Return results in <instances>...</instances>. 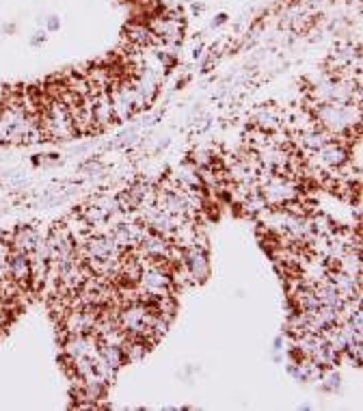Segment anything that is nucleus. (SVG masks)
<instances>
[{"mask_svg":"<svg viewBox=\"0 0 363 411\" xmlns=\"http://www.w3.org/2000/svg\"><path fill=\"white\" fill-rule=\"evenodd\" d=\"M39 117H41V130H43L45 139L67 141V139L78 134L76 128H74V122L70 117L67 107L57 97H50V102L41 109Z\"/></svg>","mask_w":363,"mask_h":411,"instance_id":"nucleus-1","label":"nucleus"},{"mask_svg":"<svg viewBox=\"0 0 363 411\" xmlns=\"http://www.w3.org/2000/svg\"><path fill=\"white\" fill-rule=\"evenodd\" d=\"M184 265L193 277L195 284L205 282V277L210 275V265H207V249L193 245L188 249H184Z\"/></svg>","mask_w":363,"mask_h":411,"instance_id":"nucleus-2","label":"nucleus"},{"mask_svg":"<svg viewBox=\"0 0 363 411\" xmlns=\"http://www.w3.org/2000/svg\"><path fill=\"white\" fill-rule=\"evenodd\" d=\"M7 269H9V277L20 284L24 290H31V262H28V253L18 251V249H9V258H7Z\"/></svg>","mask_w":363,"mask_h":411,"instance_id":"nucleus-3","label":"nucleus"},{"mask_svg":"<svg viewBox=\"0 0 363 411\" xmlns=\"http://www.w3.org/2000/svg\"><path fill=\"white\" fill-rule=\"evenodd\" d=\"M169 247H171V240L163 234H156L151 230H147L143 234V238L139 240L136 249L143 258H167L169 253Z\"/></svg>","mask_w":363,"mask_h":411,"instance_id":"nucleus-4","label":"nucleus"},{"mask_svg":"<svg viewBox=\"0 0 363 411\" xmlns=\"http://www.w3.org/2000/svg\"><path fill=\"white\" fill-rule=\"evenodd\" d=\"M41 232L33 225H20L11 232V238H9V245L11 249H18V251H24V253H31L39 240Z\"/></svg>","mask_w":363,"mask_h":411,"instance_id":"nucleus-5","label":"nucleus"},{"mask_svg":"<svg viewBox=\"0 0 363 411\" xmlns=\"http://www.w3.org/2000/svg\"><path fill=\"white\" fill-rule=\"evenodd\" d=\"M97 353L99 357L107 362L111 368L119 370L124 364H126V357H124V351L121 346H115V344H107V342H97Z\"/></svg>","mask_w":363,"mask_h":411,"instance_id":"nucleus-6","label":"nucleus"},{"mask_svg":"<svg viewBox=\"0 0 363 411\" xmlns=\"http://www.w3.org/2000/svg\"><path fill=\"white\" fill-rule=\"evenodd\" d=\"M7 95H9V87H7V85H0V107H3V102L7 100Z\"/></svg>","mask_w":363,"mask_h":411,"instance_id":"nucleus-7","label":"nucleus"}]
</instances>
